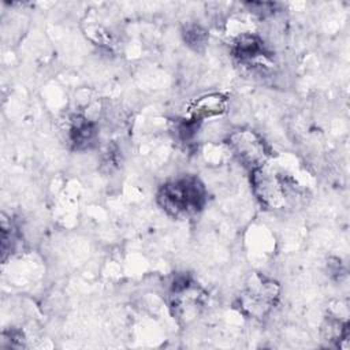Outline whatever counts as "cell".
Instances as JSON below:
<instances>
[{
  "label": "cell",
  "instance_id": "cell-3",
  "mask_svg": "<svg viewBox=\"0 0 350 350\" xmlns=\"http://www.w3.org/2000/svg\"><path fill=\"white\" fill-rule=\"evenodd\" d=\"M231 154L250 172L264 167L269 157V148L264 138L252 129H238L226 139Z\"/></svg>",
  "mask_w": 350,
  "mask_h": 350
},
{
  "label": "cell",
  "instance_id": "cell-1",
  "mask_svg": "<svg viewBox=\"0 0 350 350\" xmlns=\"http://www.w3.org/2000/svg\"><path fill=\"white\" fill-rule=\"evenodd\" d=\"M206 202V189L200 178L185 175L165 182L157 191V204L170 216L198 213Z\"/></svg>",
  "mask_w": 350,
  "mask_h": 350
},
{
  "label": "cell",
  "instance_id": "cell-9",
  "mask_svg": "<svg viewBox=\"0 0 350 350\" xmlns=\"http://www.w3.org/2000/svg\"><path fill=\"white\" fill-rule=\"evenodd\" d=\"M182 36H183V41L186 42V45L194 51H202L206 46V42L209 40L208 31L202 26L196 25V23L187 25L183 29Z\"/></svg>",
  "mask_w": 350,
  "mask_h": 350
},
{
  "label": "cell",
  "instance_id": "cell-6",
  "mask_svg": "<svg viewBox=\"0 0 350 350\" xmlns=\"http://www.w3.org/2000/svg\"><path fill=\"white\" fill-rule=\"evenodd\" d=\"M228 107V98L221 93H206L194 98L187 107V119L202 122L221 116Z\"/></svg>",
  "mask_w": 350,
  "mask_h": 350
},
{
  "label": "cell",
  "instance_id": "cell-8",
  "mask_svg": "<svg viewBox=\"0 0 350 350\" xmlns=\"http://www.w3.org/2000/svg\"><path fill=\"white\" fill-rule=\"evenodd\" d=\"M68 138L75 149L89 148L97 138L96 123L82 115H75L68 129Z\"/></svg>",
  "mask_w": 350,
  "mask_h": 350
},
{
  "label": "cell",
  "instance_id": "cell-7",
  "mask_svg": "<svg viewBox=\"0 0 350 350\" xmlns=\"http://www.w3.org/2000/svg\"><path fill=\"white\" fill-rule=\"evenodd\" d=\"M231 52L241 63H252L268 56V48L264 40L254 33H242L234 38Z\"/></svg>",
  "mask_w": 350,
  "mask_h": 350
},
{
  "label": "cell",
  "instance_id": "cell-10",
  "mask_svg": "<svg viewBox=\"0 0 350 350\" xmlns=\"http://www.w3.org/2000/svg\"><path fill=\"white\" fill-rule=\"evenodd\" d=\"M247 10L257 15L258 18H267L269 15H273L276 11L278 4L271 3V1H252V3H245Z\"/></svg>",
  "mask_w": 350,
  "mask_h": 350
},
{
  "label": "cell",
  "instance_id": "cell-5",
  "mask_svg": "<svg viewBox=\"0 0 350 350\" xmlns=\"http://www.w3.org/2000/svg\"><path fill=\"white\" fill-rule=\"evenodd\" d=\"M279 284L264 275H254L239 297V309L249 317H264L278 302Z\"/></svg>",
  "mask_w": 350,
  "mask_h": 350
},
{
  "label": "cell",
  "instance_id": "cell-4",
  "mask_svg": "<svg viewBox=\"0 0 350 350\" xmlns=\"http://www.w3.org/2000/svg\"><path fill=\"white\" fill-rule=\"evenodd\" d=\"M170 301L175 317L189 321L202 310L206 293L186 273L175 275L170 287Z\"/></svg>",
  "mask_w": 350,
  "mask_h": 350
},
{
  "label": "cell",
  "instance_id": "cell-2",
  "mask_svg": "<svg viewBox=\"0 0 350 350\" xmlns=\"http://www.w3.org/2000/svg\"><path fill=\"white\" fill-rule=\"evenodd\" d=\"M252 183L257 198L268 208L279 209L295 197V186L290 178L267 167L252 172Z\"/></svg>",
  "mask_w": 350,
  "mask_h": 350
}]
</instances>
